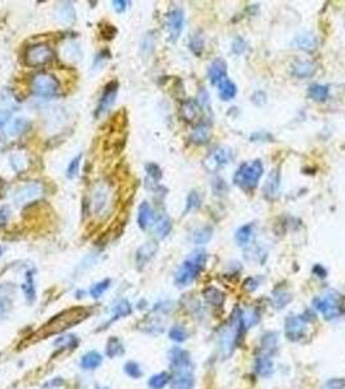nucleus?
<instances>
[{
    "label": "nucleus",
    "mask_w": 345,
    "mask_h": 389,
    "mask_svg": "<svg viewBox=\"0 0 345 389\" xmlns=\"http://www.w3.org/2000/svg\"><path fill=\"white\" fill-rule=\"evenodd\" d=\"M244 331L243 322H241V310L235 307L230 322L226 324L219 332L218 338V351L223 359H227L232 355L235 348L238 346L239 338Z\"/></svg>",
    "instance_id": "1"
},
{
    "label": "nucleus",
    "mask_w": 345,
    "mask_h": 389,
    "mask_svg": "<svg viewBox=\"0 0 345 389\" xmlns=\"http://www.w3.org/2000/svg\"><path fill=\"white\" fill-rule=\"evenodd\" d=\"M206 259H208V253H206L205 249L199 248V249L192 250L184 259L181 267L175 272V285L179 288L190 285L197 278L200 272L204 270L206 265Z\"/></svg>",
    "instance_id": "2"
},
{
    "label": "nucleus",
    "mask_w": 345,
    "mask_h": 389,
    "mask_svg": "<svg viewBox=\"0 0 345 389\" xmlns=\"http://www.w3.org/2000/svg\"><path fill=\"white\" fill-rule=\"evenodd\" d=\"M90 311L86 307H73V309H67V310L61 311L60 314H57L52 318L47 324L43 326L42 331H39L43 337L50 335H56V333H61L64 331L69 329L70 327L80 324L82 320L86 318H89Z\"/></svg>",
    "instance_id": "3"
},
{
    "label": "nucleus",
    "mask_w": 345,
    "mask_h": 389,
    "mask_svg": "<svg viewBox=\"0 0 345 389\" xmlns=\"http://www.w3.org/2000/svg\"><path fill=\"white\" fill-rule=\"evenodd\" d=\"M313 306L324 320H335L345 314V296L337 291H327L313 300Z\"/></svg>",
    "instance_id": "4"
},
{
    "label": "nucleus",
    "mask_w": 345,
    "mask_h": 389,
    "mask_svg": "<svg viewBox=\"0 0 345 389\" xmlns=\"http://www.w3.org/2000/svg\"><path fill=\"white\" fill-rule=\"evenodd\" d=\"M263 174V164L261 160H253L241 164L235 171L234 183L244 192L252 193L257 188Z\"/></svg>",
    "instance_id": "5"
},
{
    "label": "nucleus",
    "mask_w": 345,
    "mask_h": 389,
    "mask_svg": "<svg viewBox=\"0 0 345 389\" xmlns=\"http://www.w3.org/2000/svg\"><path fill=\"white\" fill-rule=\"evenodd\" d=\"M315 318V314L307 310L302 315H287L284 319V335L289 341H298L305 336L306 324Z\"/></svg>",
    "instance_id": "6"
},
{
    "label": "nucleus",
    "mask_w": 345,
    "mask_h": 389,
    "mask_svg": "<svg viewBox=\"0 0 345 389\" xmlns=\"http://www.w3.org/2000/svg\"><path fill=\"white\" fill-rule=\"evenodd\" d=\"M234 160V151L228 147H218L213 149L209 155L204 158V168L209 173H217Z\"/></svg>",
    "instance_id": "7"
},
{
    "label": "nucleus",
    "mask_w": 345,
    "mask_h": 389,
    "mask_svg": "<svg viewBox=\"0 0 345 389\" xmlns=\"http://www.w3.org/2000/svg\"><path fill=\"white\" fill-rule=\"evenodd\" d=\"M33 91L38 96H54L60 87V83L57 81V78L52 74L48 73H41L33 78L32 82Z\"/></svg>",
    "instance_id": "8"
},
{
    "label": "nucleus",
    "mask_w": 345,
    "mask_h": 389,
    "mask_svg": "<svg viewBox=\"0 0 345 389\" xmlns=\"http://www.w3.org/2000/svg\"><path fill=\"white\" fill-rule=\"evenodd\" d=\"M52 56L54 54H52L51 48L47 45L41 43V45H35L28 48L25 61L29 67H42V65L50 63L52 60Z\"/></svg>",
    "instance_id": "9"
},
{
    "label": "nucleus",
    "mask_w": 345,
    "mask_h": 389,
    "mask_svg": "<svg viewBox=\"0 0 345 389\" xmlns=\"http://www.w3.org/2000/svg\"><path fill=\"white\" fill-rule=\"evenodd\" d=\"M45 192V187L43 184L39 183V182H32V183H28L25 186L20 187L17 192L15 193V203L17 205H25V204L32 203V201H35L37 199L43 195Z\"/></svg>",
    "instance_id": "10"
},
{
    "label": "nucleus",
    "mask_w": 345,
    "mask_h": 389,
    "mask_svg": "<svg viewBox=\"0 0 345 389\" xmlns=\"http://www.w3.org/2000/svg\"><path fill=\"white\" fill-rule=\"evenodd\" d=\"M109 201H111V188L105 183L98 184L94 190V196H92L94 213L96 215L104 214L109 206Z\"/></svg>",
    "instance_id": "11"
},
{
    "label": "nucleus",
    "mask_w": 345,
    "mask_h": 389,
    "mask_svg": "<svg viewBox=\"0 0 345 389\" xmlns=\"http://www.w3.org/2000/svg\"><path fill=\"white\" fill-rule=\"evenodd\" d=\"M169 361H170L171 368L177 372L191 370V357L190 353L179 346H174L169 351Z\"/></svg>",
    "instance_id": "12"
},
{
    "label": "nucleus",
    "mask_w": 345,
    "mask_h": 389,
    "mask_svg": "<svg viewBox=\"0 0 345 389\" xmlns=\"http://www.w3.org/2000/svg\"><path fill=\"white\" fill-rule=\"evenodd\" d=\"M117 91H118V86L116 82H111L105 86L102 98H100L98 107H96V111H95L96 117H100V116L105 114L107 112H109L112 105H113L114 102H116Z\"/></svg>",
    "instance_id": "13"
},
{
    "label": "nucleus",
    "mask_w": 345,
    "mask_h": 389,
    "mask_svg": "<svg viewBox=\"0 0 345 389\" xmlns=\"http://www.w3.org/2000/svg\"><path fill=\"white\" fill-rule=\"evenodd\" d=\"M184 26V13L181 8L171 10L168 15V30L170 39L173 42L178 41L181 37Z\"/></svg>",
    "instance_id": "14"
},
{
    "label": "nucleus",
    "mask_w": 345,
    "mask_h": 389,
    "mask_svg": "<svg viewBox=\"0 0 345 389\" xmlns=\"http://www.w3.org/2000/svg\"><path fill=\"white\" fill-rule=\"evenodd\" d=\"M279 187H280V171L279 169H274L270 171L269 177L263 184V196L266 200L272 201L278 195Z\"/></svg>",
    "instance_id": "15"
},
{
    "label": "nucleus",
    "mask_w": 345,
    "mask_h": 389,
    "mask_svg": "<svg viewBox=\"0 0 345 389\" xmlns=\"http://www.w3.org/2000/svg\"><path fill=\"white\" fill-rule=\"evenodd\" d=\"M159 250V245L155 241H148V243L143 244L142 247L138 248L135 254V262L139 267L146 266L151 259L155 257V254Z\"/></svg>",
    "instance_id": "16"
},
{
    "label": "nucleus",
    "mask_w": 345,
    "mask_h": 389,
    "mask_svg": "<svg viewBox=\"0 0 345 389\" xmlns=\"http://www.w3.org/2000/svg\"><path fill=\"white\" fill-rule=\"evenodd\" d=\"M208 77H209V81L213 86H217L225 81L226 77H227V65L223 60L221 59H217V60L213 61L209 65V69H208Z\"/></svg>",
    "instance_id": "17"
},
{
    "label": "nucleus",
    "mask_w": 345,
    "mask_h": 389,
    "mask_svg": "<svg viewBox=\"0 0 345 389\" xmlns=\"http://www.w3.org/2000/svg\"><path fill=\"white\" fill-rule=\"evenodd\" d=\"M200 113H201V105H200V103H197L196 100L188 99V100H186V102L182 104L181 116L187 122H193L195 120H197Z\"/></svg>",
    "instance_id": "18"
},
{
    "label": "nucleus",
    "mask_w": 345,
    "mask_h": 389,
    "mask_svg": "<svg viewBox=\"0 0 345 389\" xmlns=\"http://www.w3.org/2000/svg\"><path fill=\"white\" fill-rule=\"evenodd\" d=\"M254 368L256 372L262 377H270L274 372V362L271 359V355L262 354L261 353L258 357L256 358V363H254Z\"/></svg>",
    "instance_id": "19"
},
{
    "label": "nucleus",
    "mask_w": 345,
    "mask_h": 389,
    "mask_svg": "<svg viewBox=\"0 0 345 389\" xmlns=\"http://www.w3.org/2000/svg\"><path fill=\"white\" fill-rule=\"evenodd\" d=\"M293 45L305 52H313L318 46L317 37L311 33H304V34L297 35L293 41Z\"/></svg>",
    "instance_id": "20"
},
{
    "label": "nucleus",
    "mask_w": 345,
    "mask_h": 389,
    "mask_svg": "<svg viewBox=\"0 0 345 389\" xmlns=\"http://www.w3.org/2000/svg\"><path fill=\"white\" fill-rule=\"evenodd\" d=\"M315 70L317 67L311 61L298 60L292 64V74L297 78H309L315 73Z\"/></svg>",
    "instance_id": "21"
},
{
    "label": "nucleus",
    "mask_w": 345,
    "mask_h": 389,
    "mask_svg": "<svg viewBox=\"0 0 345 389\" xmlns=\"http://www.w3.org/2000/svg\"><path fill=\"white\" fill-rule=\"evenodd\" d=\"M210 138H212V130L208 124H199L191 134V140L197 146H204L206 143H209Z\"/></svg>",
    "instance_id": "22"
},
{
    "label": "nucleus",
    "mask_w": 345,
    "mask_h": 389,
    "mask_svg": "<svg viewBox=\"0 0 345 389\" xmlns=\"http://www.w3.org/2000/svg\"><path fill=\"white\" fill-rule=\"evenodd\" d=\"M30 127V122L24 117L13 118L10 121V124L7 126V135L11 138H16V136L23 135Z\"/></svg>",
    "instance_id": "23"
},
{
    "label": "nucleus",
    "mask_w": 345,
    "mask_h": 389,
    "mask_svg": "<svg viewBox=\"0 0 345 389\" xmlns=\"http://www.w3.org/2000/svg\"><path fill=\"white\" fill-rule=\"evenodd\" d=\"M195 384L192 371H182L175 373L174 379L171 381V389H192Z\"/></svg>",
    "instance_id": "24"
},
{
    "label": "nucleus",
    "mask_w": 345,
    "mask_h": 389,
    "mask_svg": "<svg viewBox=\"0 0 345 389\" xmlns=\"http://www.w3.org/2000/svg\"><path fill=\"white\" fill-rule=\"evenodd\" d=\"M56 17L59 21L64 24H73L76 21V10H74L73 4L69 2H64V3L59 4L56 10Z\"/></svg>",
    "instance_id": "25"
},
{
    "label": "nucleus",
    "mask_w": 345,
    "mask_h": 389,
    "mask_svg": "<svg viewBox=\"0 0 345 389\" xmlns=\"http://www.w3.org/2000/svg\"><path fill=\"white\" fill-rule=\"evenodd\" d=\"M153 209L147 201L140 204L138 210V225L142 230H147L153 222Z\"/></svg>",
    "instance_id": "26"
},
{
    "label": "nucleus",
    "mask_w": 345,
    "mask_h": 389,
    "mask_svg": "<svg viewBox=\"0 0 345 389\" xmlns=\"http://www.w3.org/2000/svg\"><path fill=\"white\" fill-rule=\"evenodd\" d=\"M103 363V355L96 350L87 351L82 358H81V367L83 370L91 371L96 370L100 364Z\"/></svg>",
    "instance_id": "27"
},
{
    "label": "nucleus",
    "mask_w": 345,
    "mask_h": 389,
    "mask_svg": "<svg viewBox=\"0 0 345 389\" xmlns=\"http://www.w3.org/2000/svg\"><path fill=\"white\" fill-rule=\"evenodd\" d=\"M254 234V223H247L238 228V231L235 232V241L239 247H244L250 241Z\"/></svg>",
    "instance_id": "28"
},
{
    "label": "nucleus",
    "mask_w": 345,
    "mask_h": 389,
    "mask_svg": "<svg viewBox=\"0 0 345 389\" xmlns=\"http://www.w3.org/2000/svg\"><path fill=\"white\" fill-rule=\"evenodd\" d=\"M278 345V333L276 332H266L261 337V353L262 354L271 355V353L276 349Z\"/></svg>",
    "instance_id": "29"
},
{
    "label": "nucleus",
    "mask_w": 345,
    "mask_h": 389,
    "mask_svg": "<svg viewBox=\"0 0 345 389\" xmlns=\"http://www.w3.org/2000/svg\"><path fill=\"white\" fill-rule=\"evenodd\" d=\"M307 96L315 102H326L329 96V86L327 85H311L307 89Z\"/></svg>",
    "instance_id": "30"
},
{
    "label": "nucleus",
    "mask_w": 345,
    "mask_h": 389,
    "mask_svg": "<svg viewBox=\"0 0 345 389\" xmlns=\"http://www.w3.org/2000/svg\"><path fill=\"white\" fill-rule=\"evenodd\" d=\"M204 297L208 301V304L213 305L215 307H221L225 302V293L221 292L218 288L215 287H208L204 289Z\"/></svg>",
    "instance_id": "31"
},
{
    "label": "nucleus",
    "mask_w": 345,
    "mask_h": 389,
    "mask_svg": "<svg viewBox=\"0 0 345 389\" xmlns=\"http://www.w3.org/2000/svg\"><path fill=\"white\" fill-rule=\"evenodd\" d=\"M236 92H238V89H236V85H235L232 81L226 78L225 81H222L221 83L218 85V95L222 100H225V102H228V100H231L236 96Z\"/></svg>",
    "instance_id": "32"
},
{
    "label": "nucleus",
    "mask_w": 345,
    "mask_h": 389,
    "mask_svg": "<svg viewBox=\"0 0 345 389\" xmlns=\"http://www.w3.org/2000/svg\"><path fill=\"white\" fill-rule=\"evenodd\" d=\"M213 235V228L210 226H204V227H200L197 230L192 232V236H191V240L193 244H197V245H203L206 244L208 241L212 239Z\"/></svg>",
    "instance_id": "33"
},
{
    "label": "nucleus",
    "mask_w": 345,
    "mask_h": 389,
    "mask_svg": "<svg viewBox=\"0 0 345 389\" xmlns=\"http://www.w3.org/2000/svg\"><path fill=\"white\" fill-rule=\"evenodd\" d=\"M171 228H173V223L168 215H161L155 225V231L159 239H165L168 236L171 232Z\"/></svg>",
    "instance_id": "34"
},
{
    "label": "nucleus",
    "mask_w": 345,
    "mask_h": 389,
    "mask_svg": "<svg viewBox=\"0 0 345 389\" xmlns=\"http://www.w3.org/2000/svg\"><path fill=\"white\" fill-rule=\"evenodd\" d=\"M23 291L26 296V300L29 302H33L35 300L37 292H35V284H34V272L28 270L25 274V282L23 284Z\"/></svg>",
    "instance_id": "35"
},
{
    "label": "nucleus",
    "mask_w": 345,
    "mask_h": 389,
    "mask_svg": "<svg viewBox=\"0 0 345 389\" xmlns=\"http://www.w3.org/2000/svg\"><path fill=\"white\" fill-rule=\"evenodd\" d=\"M105 353L109 358H116L120 357L125 353L124 344L121 342V340L118 337H111L107 342V348H105Z\"/></svg>",
    "instance_id": "36"
},
{
    "label": "nucleus",
    "mask_w": 345,
    "mask_h": 389,
    "mask_svg": "<svg viewBox=\"0 0 345 389\" xmlns=\"http://www.w3.org/2000/svg\"><path fill=\"white\" fill-rule=\"evenodd\" d=\"M131 311H133V307L131 304L127 300H121L117 305H114L113 307V318L109 320V323L116 322V320L121 319V318H125V316L130 315Z\"/></svg>",
    "instance_id": "37"
},
{
    "label": "nucleus",
    "mask_w": 345,
    "mask_h": 389,
    "mask_svg": "<svg viewBox=\"0 0 345 389\" xmlns=\"http://www.w3.org/2000/svg\"><path fill=\"white\" fill-rule=\"evenodd\" d=\"M261 316L260 313L256 309H249V310H241V322H243L244 329H248L250 327L256 326L260 322Z\"/></svg>",
    "instance_id": "38"
},
{
    "label": "nucleus",
    "mask_w": 345,
    "mask_h": 389,
    "mask_svg": "<svg viewBox=\"0 0 345 389\" xmlns=\"http://www.w3.org/2000/svg\"><path fill=\"white\" fill-rule=\"evenodd\" d=\"M170 381V375L168 372H159L152 375L148 380V386L151 389H162Z\"/></svg>",
    "instance_id": "39"
},
{
    "label": "nucleus",
    "mask_w": 345,
    "mask_h": 389,
    "mask_svg": "<svg viewBox=\"0 0 345 389\" xmlns=\"http://www.w3.org/2000/svg\"><path fill=\"white\" fill-rule=\"evenodd\" d=\"M204 46H205V42H204L203 35L200 33H195L190 37V50L196 55V56H201L204 51Z\"/></svg>",
    "instance_id": "40"
},
{
    "label": "nucleus",
    "mask_w": 345,
    "mask_h": 389,
    "mask_svg": "<svg viewBox=\"0 0 345 389\" xmlns=\"http://www.w3.org/2000/svg\"><path fill=\"white\" fill-rule=\"evenodd\" d=\"M111 287V279H104V280H100V282L95 283L90 288V294L91 297L94 298H100L105 292L109 289Z\"/></svg>",
    "instance_id": "41"
},
{
    "label": "nucleus",
    "mask_w": 345,
    "mask_h": 389,
    "mask_svg": "<svg viewBox=\"0 0 345 389\" xmlns=\"http://www.w3.org/2000/svg\"><path fill=\"white\" fill-rule=\"evenodd\" d=\"M272 297H274V305H275V307H278V309L285 307V305H288L292 301L291 293H288L287 291H283V289H280V291H278V289L274 291Z\"/></svg>",
    "instance_id": "42"
},
{
    "label": "nucleus",
    "mask_w": 345,
    "mask_h": 389,
    "mask_svg": "<svg viewBox=\"0 0 345 389\" xmlns=\"http://www.w3.org/2000/svg\"><path fill=\"white\" fill-rule=\"evenodd\" d=\"M188 337V332L183 326H173L169 331V338L175 342H183Z\"/></svg>",
    "instance_id": "43"
},
{
    "label": "nucleus",
    "mask_w": 345,
    "mask_h": 389,
    "mask_svg": "<svg viewBox=\"0 0 345 389\" xmlns=\"http://www.w3.org/2000/svg\"><path fill=\"white\" fill-rule=\"evenodd\" d=\"M201 205V197H200L199 193L196 191H191L188 193V196H187V201H186V209H184V212L190 213L195 209L200 208Z\"/></svg>",
    "instance_id": "44"
},
{
    "label": "nucleus",
    "mask_w": 345,
    "mask_h": 389,
    "mask_svg": "<svg viewBox=\"0 0 345 389\" xmlns=\"http://www.w3.org/2000/svg\"><path fill=\"white\" fill-rule=\"evenodd\" d=\"M124 370L127 376H130L131 379H139V377L143 376L142 368H140L139 364L134 361L126 362L124 366Z\"/></svg>",
    "instance_id": "45"
},
{
    "label": "nucleus",
    "mask_w": 345,
    "mask_h": 389,
    "mask_svg": "<svg viewBox=\"0 0 345 389\" xmlns=\"http://www.w3.org/2000/svg\"><path fill=\"white\" fill-rule=\"evenodd\" d=\"M81 160H82V155L76 156L74 158H72V161L69 162L67 169V178L68 179H73L78 175V171H80L81 166Z\"/></svg>",
    "instance_id": "46"
},
{
    "label": "nucleus",
    "mask_w": 345,
    "mask_h": 389,
    "mask_svg": "<svg viewBox=\"0 0 345 389\" xmlns=\"http://www.w3.org/2000/svg\"><path fill=\"white\" fill-rule=\"evenodd\" d=\"M55 345H60L63 348H69L74 349V346L78 345V338L74 335H68V336H61L55 341Z\"/></svg>",
    "instance_id": "47"
},
{
    "label": "nucleus",
    "mask_w": 345,
    "mask_h": 389,
    "mask_svg": "<svg viewBox=\"0 0 345 389\" xmlns=\"http://www.w3.org/2000/svg\"><path fill=\"white\" fill-rule=\"evenodd\" d=\"M146 171H147V174H148V177L152 179V181L155 182H159L160 179H161L162 177V171L161 169H160L159 165H156V164H147L146 165Z\"/></svg>",
    "instance_id": "48"
},
{
    "label": "nucleus",
    "mask_w": 345,
    "mask_h": 389,
    "mask_svg": "<svg viewBox=\"0 0 345 389\" xmlns=\"http://www.w3.org/2000/svg\"><path fill=\"white\" fill-rule=\"evenodd\" d=\"M322 389H345V379L342 377H332L323 384Z\"/></svg>",
    "instance_id": "49"
},
{
    "label": "nucleus",
    "mask_w": 345,
    "mask_h": 389,
    "mask_svg": "<svg viewBox=\"0 0 345 389\" xmlns=\"http://www.w3.org/2000/svg\"><path fill=\"white\" fill-rule=\"evenodd\" d=\"M213 191H214L215 195L226 193L227 192V184L221 178H215L214 181H213Z\"/></svg>",
    "instance_id": "50"
},
{
    "label": "nucleus",
    "mask_w": 345,
    "mask_h": 389,
    "mask_svg": "<svg viewBox=\"0 0 345 389\" xmlns=\"http://www.w3.org/2000/svg\"><path fill=\"white\" fill-rule=\"evenodd\" d=\"M247 50V43L244 42V39L236 38L232 43V52L236 55H241L244 51Z\"/></svg>",
    "instance_id": "51"
},
{
    "label": "nucleus",
    "mask_w": 345,
    "mask_h": 389,
    "mask_svg": "<svg viewBox=\"0 0 345 389\" xmlns=\"http://www.w3.org/2000/svg\"><path fill=\"white\" fill-rule=\"evenodd\" d=\"M24 161H23V158H21V156L20 155H13L12 157H11V165H12V168L15 169L16 171H23L24 169L26 168L25 165H23Z\"/></svg>",
    "instance_id": "52"
},
{
    "label": "nucleus",
    "mask_w": 345,
    "mask_h": 389,
    "mask_svg": "<svg viewBox=\"0 0 345 389\" xmlns=\"http://www.w3.org/2000/svg\"><path fill=\"white\" fill-rule=\"evenodd\" d=\"M258 285H260V280L256 278H248L245 279V282H244V288H245L248 292L256 291Z\"/></svg>",
    "instance_id": "53"
},
{
    "label": "nucleus",
    "mask_w": 345,
    "mask_h": 389,
    "mask_svg": "<svg viewBox=\"0 0 345 389\" xmlns=\"http://www.w3.org/2000/svg\"><path fill=\"white\" fill-rule=\"evenodd\" d=\"M127 2L125 0H113L112 2V7H113V10L116 11L117 13H124L127 8Z\"/></svg>",
    "instance_id": "54"
},
{
    "label": "nucleus",
    "mask_w": 345,
    "mask_h": 389,
    "mask_svg": "<svg viewBox=\"0 0 345 389\" xmlns=\"http://www.w3.org/2000/svg\"><path fill=\"white\" fill-rule=\"evenodd\" d=\"M63 384H64L63 377H55V379L47 381V383L43 385V388L45 389H55V388H57V386H61Z\"/></svg>",
    "instance_id": "55"
},
{
    "label": "nucleus",
    "mask_w": 345,
    "mask_h": 389,
    "mask_svg": "<svg viewBox=\"0 0 345 389\" xmlns=\"http://www.w3.org/2000/svg\"><path fill=\"white\" fill-rule=\"evenodd\" d=\"M10 208H7V206H3L0 209V227L7 225L8 218H10Z\"/></svg>",
    "instance_id": "56"
},
{
    "label": "nucleus",
    "mask_w": 345,
    "mask_h": 389,
    "mask_svg": "<svg viewBox=\"0 0 345 389\" xmlns=\"http://www.w3.org/2000/svg\"><path fill=\"white\" fill-rule=\"evenodd\" d=\"M311 271H313L314 275H317L318 278H326L327 276V270L323 267L322 265H319V263H317V265H314L313 266V269H311Z\"/></svg>",
    "instance_id": "57"
},
{
    "label": "nucleus",
    "mask_w": 345,
    "mask_h": 389,
    "mask_svg": "<svg viewBox=\"0 0 345 389\" xmlns=\"http://www.w3.org/2000/svg\"><path fill=\"white\" fill-rule=\"evenodd\" d=\"M10 118H11V112L0 109V127L4 126V125L10 121Z\"/></svg>",
    "instance_id": "58"
},
{
    "label": "nucleus",
    "mask_w": 345,
    "mask_h": 389,
    "mask_svg": "<svg viewBox=\"0 0 345 389\" xmlns=\"http://www.w3.org/2000/svg\"><path fill=\"white\" fill-rule=\"evenodd\" d=\"M8 310V302L6 298H0V316H3Z\"/></svg>",
    "instance_id": "59"
},
{
    "label": "nucleus",
    "mask_w": 345,
    "mask_h": 389,
    "mask_svg": "<svg viewBox=\"0 0 345 389\" xmlns=\"http://www.w3.org/2000/svg\"><path fill=\"white\" fill-rule=\"evenodd\" d=\"M95 389H111L109 386H102V385H96Z\"/></svg>",
    "instance_id": "60"
}]
</instances>
